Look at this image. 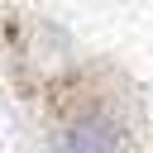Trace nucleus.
Returning <instances> with one entry per match:
<instances>
[{"mask_svg": "<svg viewBox=\"0 0 153 153\" xmlns=\"http://www.w3.org/2000/svg\"><path fill=\"white\" fill-rule=\"evenodd\" d=\"M62 148H67V153H115V148H120V129H115L110 120L86 115V120H76V124L67 129Z\"/></svg>", "mask_w": 153, "mask_h": 153, "instance_id": "nucleus-1", "label": "nucleus"}]
</instances>
